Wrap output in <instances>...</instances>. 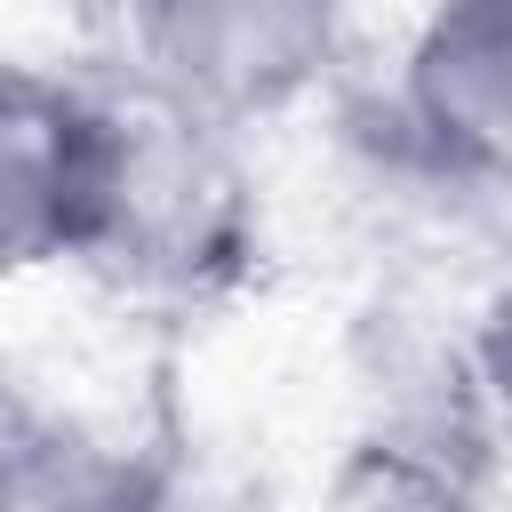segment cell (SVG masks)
<instances>
[{"mask_svg": "<svg viewBox=\"0 0 512 512\" xmlns=\"http://www.w3.org/2000/svg\"><path fill=\"white\" fill-rule=\"evenodd\" d=\"M256 256V184L240 128L128 80L104 88V192L80 264L128 296L200 304L224 296Z\"/></svg>", "mask_w": 512, "mask_h": 512, "instance_id": "1", "label": "cell"}, {"mask_svg": "<svg viewBox=\"0 0 512 512\" xmlns=\"http://www.w3.org/2000/svg\"><path fill=\"white\" fill-rule=\"evenodd\" d=\"M336 48L344 0H128L136 80L224 128H256L304 104Z\"/></svg>", "mask_w": 512, "mask_h": 512, "instance_id": "2", "label": "cell"}, {"mask_svg": "<svg viewBox=\"0 0 512 512\" xmlns=\"http://www.w3.org/2000/svg\"><path fill=\"white\" fill-rule=\"evenodd\" d=\"M104 192V88L0 64V288L80 264Z\"/></svg>", "mask_w": 512, "mask_h": 512, "instance_id": "3", "label": "cell"}, {"mask_svg": "<svg viewBox=\"0 0 512 512\" xmlns=\"http://www.w3.org/2000/svg\"><path fill=\"white\" fill-rule=\"evenodd\" d=\"M392 112L464 184H512V0H432L400 48Z\"/></svg>", "mask_w": 512, "mask_h": 512, "instance_id": "4", "label": "cell"}, {"mask_svg": "<svg viewBox=\"0 0 512 512\" xmlns=\"http://www.w3.org/2000/svg\"><path fill=\"white\" fill-rule=\"evenodd\" d=\"M160 480L144 472L136 448L96 440L64 416H32L16 432H0V504H64V512H96V504H152Z\"/></svg>", "mask_w": 512, "mask_h": 512, "instance_id": "5", "label": "cell"}, {"mask_svg": "<svg viewBox=\"0 0 512 512\" xmlns=\"http://www.w3.org/2000/svg\"><path fill=\"white\" fill-rule=\"evenodd\" d=\"M472 384H480V400L496 408V424L512 432V272L488 288V304H480V320H472Z\"/></svg>", "mask_w": 512, "mask_h": 512, "instance_id": "6", "label": "cell"}]
</instances>
